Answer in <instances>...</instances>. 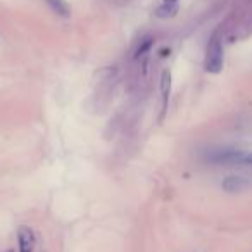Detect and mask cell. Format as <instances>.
I'll return each mask as SVG.
<instances>
[{"label":"cell","instance_id":"1","mask_svg":"<svg viewBox=\"0 0 252 252\" xmlns=\"http://www.w3.org/2000/svg\"><path fill=\"white\" fill-rule=\"evenodd\" d=\"M206 69L209 73H220L223 69V45L216 36L211 40L209 47H207Z\"/></svg>","mask_w":252,"mask_h":252},{"label":"cell","instance_id":"2","mask_svg":"<svg viewBox=\"0 0 252 252\" xmlns=\"http://www.w3.org/2000/svg\"><path fill=\"white\" fill-rule=\"evenodd\" d=\"M247 180L244 176H238V175H230L221 182V189L224 192H230V193H237V192H242V190L247 189Z\"/></svg>","mask_w":252,"mask_h":252},{"label":"cell","instance_id":"3","mask_svg":"<svg viewBox=\"0 0 252 252\" xmlns=\"http://www.w3.org/2000/svg\"><path fill=\"white\" fill-rule=\"evenodd\" d=\"M19 238V252H32L33 245H35V237H33V231L28 226H21L18 231Z\"/></svg>","mask_w":252,"mask_h":252},{"label":"cell","instance_id":"4","mask_svg":"<svg viewBox=\"0 0 252 252\" xmlns=\"http://www.w3.org/2000/svg\"><path fill=\"white\" fill-rule=\"evenodd\" d=\"M207 159L213 162H235V161H242V154L235 151H216L214 154L207 156Z\"/></svg>","mask_w":252,"mask_h":252},{"label":"cell","instance_id":"5","mask_svg":"<svg viewBox=\"0 0 252 252\" xmlns=\"http://www.w3.org/2000/svg\"><path fill=\"white\" fill-rule=\"evenodd\" d=\"M169 92H171V74L169 71H162L161 74V95H162V111H166L169 100Z\"/></svg>","mask_w":252,"mask_h":252},{"label":"cell","instance_id":"6","mask_svg":"<svg viewBox=\"0 0 252 252\" xmlns=\"http://www.w3.org/2000/svg\"><path fill=\"white\" fill-rule=\"evenodd\" d=\"M45 4L52 9V12H56L57 16H63V18H69L71 9L69 5L64 2V0H45Z\"/></svg>","mask_w":252,"mask_h":252},{"label":"cell","instance_id":"7","mask_svg":"<svg viewBox=\"0 0 252 252\" xmlns=\"http://www.w3.org/2000/svg\"><path fill=\"white\" fill-rule=\"evenodd\" d=\"M176 11H178L176 4H162V7L158 9V16L159 18H169V16H175Z\"/></svg>","mask_w":252,"mask_h":252},{"label":"cell","instance_id":"8","mask_svg":"<svg viewBox=\"0 0 252 252\" xmlns=\"http://www.w3.org/2000/svg\"><path fill=\"white\" fill-rule=\"evenodd\" d=\"M151 47H152V38H145L144 42L140 43V47L137 49V54L135 56L137 57H142V56H145V54L151 50Z\"/></svg>","mask_w":252,"mask_h":252},{"label":"cell","instance_id":"9","mask_svg":"<svg viewBox=\"0 0 252 252\" xmlns=\"http://www.w3.org/2000/svg\"><path fill=\"white\" fill-rule=\"evenodd\" d=\"M244 162H247V164H252V154H249V156H245L244 159H242Z\"/></svg>","mask_w":252,"mask_h":252}]
</instances>
